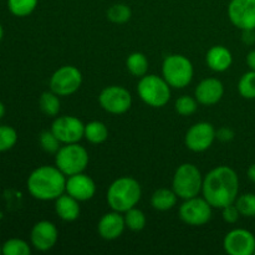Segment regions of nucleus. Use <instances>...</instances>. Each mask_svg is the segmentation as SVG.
Wrapping results in <instances>:
<instances>
[{
	"instance_id": "nucleus-7",
	"label": "nucleus",
	"mask_w": 255,
	"mask_h": 255,
	"mask_svg": "<svg viewBox=\"0 0 255 255\" xmlns=\"http://www.w3.org/2000/svg\"><path fill=\"white\" fill-rule=\"evenodd\" d=\"M203 177L198 167L192 163H183L176 169L172 179V189L178 198L189 199L202 192Z\"/></svg>"
},
{
	"instance_id": "nucleus-8",
	"label": "nucleus",
	"mask_w": 255,
	"mask_h": 255,
	"mask_svg": "<svg viewBox=\"0 0 255 255\" xmlns=\"http://www.w3.org/2000/svg\"><path fill=\"white\" fill-rule=\"evenodd\" d=\"M81 71L72 65L59 67L50 77V90L60 97L74 95L81 87Z\"/></svg>"
},
{
	"instance_id": "nucleus-9",
	"label": "nucleus",
	"mask_w": 255,
	"mask_h": 255,
	"mask_svg": "<svg viewBox=\"0 0 255 255\" xmlns=\"http://www.w3.org/2000/svg\"><path fill=\"white\" fill-rule=\"evenodd\" d=\"M99 104L111 115L126 114L132 106V96L127 89L117 85L107 86L100 92Z\"/></svg>"
},
{
	"instance_id": "nucleus-24",
	"label": "nucleus",
	"mask_w": 255,
	"mask_h": 255,
	"mask_svg": "<svg viewBox=\"0 0 255 255\" xmlns=\"http://www.w3.org/2000/svg\"><path fill=\"white\" fill-rule=\"evenodd\" d=\"M60 96H57L55 92H52L51 90L46 92H42L41 96L39 99V106L41 109V111L44 112L46 116L55 117L60 112Z\"/></svg>"
},
{
	"instance_id": "nucleus-2",
	"label": "nucleus",
	"mask_w": 255,
	"mask_h": 255,
	"mask_svg": "<svg viewBox=\"0 0 255 255\" xmlns=\"http://www.w3.org/2000/svg\"><path fill=\"white\" fill-rule=\"evenodd\" d=\"M67 177L56 166H40L27 178V191L39 201H55L66 191Z\"/></svg>"
},
{
	"instance_id": "nucleus-1",
	"label": "nucleus",
	"mask_w": 255,
	"mask_h": 255,
	"mask_svg": "<svg viewBox=\"0 0 255 255\" xmlns=\"http://www.w3.org/2000/svg\"><path fill=\"white\" fill-rule=\"evenodd\" d=\"M239 193L237 172L228 166H218L203 177L202 194L213 208H224L233 204Z\"/></svg>"
},
{
	"instance_id": "nucleus-12",
	"label": "nucleus",
	"mask_w": 255,
	"mask_h": 255,
	"mask_svg": "<svg viewBox=\"0 0 255 255\" xmlns=\"http://www.w3.org/2000/svg\"><path fill=\"white\" fill-rule=\"evenodd\" d=\"M217 131L209 122H198L189 127L184 137L187 148L193 152H204L213 144Z\"/></svg>"
},
{
	"instance_id": "nucleus-25",
	"label": "nucleus",
	"mask_w": 255,
	"mask_h": 255,
	"mask_svg": "<svg viewBox=\"0 0 255 255\" xmlns=\"http://www.w3.org/2000/svg\"><path fill=\"white\" fill-rule=\"evenodd\" d=\"M39 0H7L10 12L17 17L29 16L37 6Z\"/></svg>"
},
{
	"instance_id": "nucleus-35",
	"label": "nucleus",
	"mask_w": 255,
	"mask_h": 255,
	"mask_svg": "<svg viewBox=\"0 0 255 255\" xmlns=\"http://www.w3.org/2000/svg\"><path fill=\"white\" fill-rule=\"evenodd\" d=\"M217 137H218L221 141L227 142V141H231V139L233 138L234 133H233V131H232V129L227 128V127H223V128H221V129H218V131H217Z\"/></svg>"
},
{
	"instance_id": "nucleus-30",
	"label": "nucleus",
	"mask_w": 255,
	"mask_h": 255,
	"mask_svg": "<svg viewBox=\"0 0 255 255\" xmlns=\"http://www.w3.org/2000/svg\"><path fill=\"white\" fill-rule=\"evenodd\" d=\"M234 204L238 208L241 216L247 218H254L255 217V194L254 193H244L242 196L237 197Z\"/></svg>"
},
{
	"instance_id": "nucleus-37",
	"label": "nucleus",
	"mask_w": 255,
	"mask_h": 255,
	"mask_svg": "<svg viewBox=\"0 0 255 255\" xmlns=\"http://www.w3.org/2000/svg\"><path fill=\"white\" fill-rule=\"evenodd\" d=\"M247 65L249 66V69L255 71V50H252L247 55Z\"/></svg>"
},
{
	"instance_id": "nucleus-27",
	"label": "nucleus",
	"mask_w": 255,
	"mask_h": 255,
	"mask_svg": "<svg viewBox=\"0 0 255 255\" xmlns=\"http://www.w3.org/2000/svg\"><path fill=\"white\" fill-rule=\"evenodd\" d=\"M132 16L131 7L122 2H117L107 10V19L114 24H125L128 21Z\"/></svg>"
},
{
	"instance_id": "nucleus-26",
	"label": "nucleus",
	"mask_w": 255,
	"mask_h": 255,
	"mask_svg": "<svg viewBox=\"0 0 255 255\" xmlns=\"http://www.w3.org/2000/svg\"><path fill=\"white\" fill-rule=\"evenodd\" d=\"M125 223L128 229L133 232H139L146 227L147 218L146 214L141 211V209H137L136 207L128 209L127 212H125Z\"/></svg>"
},
{
	"instance_id": "nucleus-14",
	"label": "nucleus",
	"mask_w": 255,
	"mask_h": 255,
	"mask_svg": "<svg viewBox=\"0 0 255 255\" xmlns=\"http://www.w3.org/2000/svg\"><path fill=\"white\" fill-rule=\"evenodd\" d=\"M228 17L242 31L255 30V0H231Z\"/></svg>"
},
{
	"instance_id": "nucleus-19",
	"label": "nucleus",
	"mask_w": 255,
	"mask_h": 255,
	"mask_svg": "<svg viewBox=\"0 0 255 255\" xmlns=\"http://www.w3.org/2000/svg\"><path fill=\"white\" fill-rule=\"evenodd\" d=\"M206 62L211 70L216 72H224L233 64L231 50L223 45H214L206 55Z\"/></svg>"
},
{
	"instance_id": "nucleus-33",
	"label": "nucleus",
	"mask_w": 255,
	"mask_h": 255,
	"mask_svg": "<svg viewBox=\"0 0 255 255\" xmlns=\"http://www.w3.org/2000/svg\"><path fill=\"white\" fill-rule=\"evenodd\" d=\"M39 142L41 148L44 149L45 152H47V153L55 154L57 151H59L60 147H61L60 146L61 142H60L59 139H57V137L52 133L51 129H50V131L41 132L39 137Z\"/></svg>"
},
{
	"instance_id": "nucleus-4",
	"label": "nucleus",
	"mask_w": 255,
	"mask_h": 255,
	"mask_svg": "<svg viewBox=\"0 0 255 255\" xmlns=\"http://www.w3.org/2000/svg\"><path fill=\"white\" fill-rule=\"evenodd\" d=\"M137 94L144 104L159 109L166 106L171 100V86L163 77L157 75H144L139 77Z\"/></svg>"
},
{
	"instance_id": "nucleus-36",
	"label": "nucleus",
	"mask_w": 255,
	"mask_h": 255,
	"mask_svg": "<svg viewBox=\"0 0 255 255\" xmlns=\"http://www.w3.org/2000/svg\"><path fill=\"white\" fill-rule=\"evenodd\" d=\"M255 30H243V41L251 45L255 41Z\"/></svg>"
},
{
	"instance_id": "nucleus-34",
	"label": "nucleus",
	"mask_w": 255,
	"mask_h": 255,
	"mask_svg": "<svg viewBox=\"0 0 255 255\" xmlns=\"http://www.w3.org/2000/svg\"><path fill=\"white\" fill-rule=\"evenodd\" d=\"M222 217H223L224 222L229 224H234L238 222V219L241 218V213H239L238 208H237L236 204H229V206L222 208Z\"/></svg>"
},
{
	"instance_id": "nucleus-42",
	"label": "nucleus",
	"mask_w": 255,
	"mask_h": 255,
	"mask_svg": "<svg viewBox=\"0 0 255 255\" xmlns=\"http://www.w3.org/2000/svg\"><path fill=\"white\" fill-rule=\"evenodd\" d=\"M254 254H255V252H254Z\"/></svg>"
},
{
	"instance_id": "nucleus-21",
	"label": "nucleus",
	"mask_w": 255,
	"mask_h": 255,
	"mask_svg": "<svg viewBox=\"0 0 255 255\" xmlns=\"http://www.w3.org/2000/svg\"><path fill=\"white\" fill-rule=\"evenodd\" d=\"M177 199H178V196H177L173 189L159 188L152 194L151 204L156 211L166 212L176 206Z\"/></svg>"
},
{
	"instance_id": "nucleus-38",
	"label": "nucleus",
	"mask_w": 255,
	"mask_h": 255,
	"mask_svg": "<svg viewBox=\"0 0 255 255\" xmlns=\"http://www.w3.org/2000/svg\"><path fill=\"white\" fill-rule=\"evenodd\" d=\"M248 178L251 179L253 183H255V163L252 164L248 168Z\"/></svg>"
},
{
	"instance_id": "nucleus-41",
	"label": "nucleus",
	"mask_w": 255,
	"mask_h": 255,
	"mask_svg": "<svg viewBox=\"0 0 255 255\" xmlns=\"http://www.w3.org/2000/svg\"><path fill=\"white\" fill-rule=\"evenodd\" d=\"M0 254H1V246H0Z\"/></svg>"
},
{
	"instance_id": "nucleus-40",
	"label": "nucleus",
	"mask_w": 255,
	"mask_h": 255,
	"mask_svg": "<svg viewBox=\"0 0 255 255\" xmlns=\"http://www.w3.org/2000/svg\"><path fill=\"white\" fill-rule=\"evenodd\" d=\"M2 35H4V30H2V26H1V24H0V40L2 39Z\"/></svg>"
},
{
	"instance_id": "nucleus-31",
	"label": "nucleus",
	"mask_w": 255,
	"mask_h": 255,
	"mask_svg": "<svg viewBox=\"0 0 255 255\" xmlns=\"http://www.w3.org/2000/svg\"><path fill=\"white\" fill-rule=\"evenodd\" d=\"M174 109H176L177 114L181 115V116H191L198 109V101L196 100V97L184 95V96L177 99Z\"/></svg>"
},
{
	"instance_id": "nucleus-17",
	"label": "nucleus",
	"mask_w": 255,
	"mask_h": 255,
	"mask_svg": "<svg viewBox=\"0 0 255 255\" xmlns=\"http://www.w3.org/2000/svg\"><path fill=\"white\" fill-rule=\"evenodd\" d=\"M224 95V85L216 77L202 80L194 90V97L198 104L204 106H213L218 104Z\"/></svg>"
},
{
	"instance_id": "nucleus-15",
	"label": "nucleus",
	"mask_w": 255,
	"mask_h": 255,
	"mask_svg": "<svg viewBox=\"0 0 255 255\" xmlns=\"http://www.w3.org/2000/svg\"><path fill=\"white\" fill-rule=\"evenodd\" d=\"M59 239V231L52 222L40 221L32 227L30 233L31 246L36 251L47 252L54 248Z\"/></svg>"
},
{
	"instance_id": "nucleus-5",
	"label": "nucleus",
	"mask_w": 255,
	"mask_h": 255,
	"mask_svg": "<svg viewBox=\"0 0 255 255\" xmlns=\"http://www.w3.org/2000/svg\"><path fill=\"white\" fill-rule=\"evenodd\" d=\"M193 64L179 54L168 55L162 64V77L173 89H184L193 80Z\"/></svg>"
},
{
	"instance_id": "nucleus-11",
	"label": "nucleus",
	"mask_w": 255,
	"mask_h": 255,
	"mask_svg": "<svg viewBox=\"0 0 255 255\" xmlns=\"http://www.w3.org/2000/svg\"><path fill=\"white\" fill-rule=\"evenodd\" d=\"M52 133L61 143H79L84 138L85 124L76 116H60L51 125Z\"/></svg>"
},
{
	"instance_id": "nucleus-23",
	"label": "nucleus",
	"mask_w": 255,
	"mask_h": 255,
	"mask_svg": "<svg viewBox=\"0 0 255 255\" xmlns=\"http://www.w3.org/2000/svg\"><path fill=\"white\" fill-rule=\"evenodd\" d=\"M148 59L142 52H132L126 60V67L131 75L142 77L148 71Z\"/></svg>"
},
{
	"instance_id": "nucleus-28",
	"label": "nucleus",
	"mask_w": 255,
	"mask_h": 255,
	"mask_svg": "<svg viewBox=\"0 0 255 255\" xmlns=\"http://www.w3.org/2000/svg\"><path fill=\"white\" fill-rule=\"evenodd\" d=\"M30 253H31V248L22 239H9L1 246V254L5 255H29Z\"/></svg>"
},
{
	"instance_id": "nucleus-39",
	"label": "nucleus",
	"mask_w": 255,
	"mask_h": 255,
	"mask_svg": "<svg viewBox=\"0 0 255 255\" xmlns=\"http://www.w3.org/2000/svg\"><path fill=\"white\" fill-rule=\"evenodd\" d=\"M5 115V106L1 101H0V119Z\"/></svg>"
},
{
	"instance_id": "nucleus-22",
	"label": "nucleus",
	"mask_w": 255,
	"mask_h": 255,
	"mask_svg": "<svg viewBox=\"0 0 255 255\" xmlns=\"http://www.w3.org/2000/svg\"><path fill=\"white\" fill-rule=\"evenodd\" d=\"M84 138L92 144H101L109 138V128L101 121H91L85 125Z\"/></svg>"
},
{
	"instance_id": "nucleus-16",
	"label": "nucleus",
	"mask_w": 255,
	"mask_h": 255,
	"mask_svg": "<svg viewBox=\"0 0 255 255\" xmlns=\"http://www.w3.org/2000/svg\"><path fill=\"white\" fill-rule=\"evenodd\" d=\"M65 192L79 202H86L90 201L96 193V184L91 177L81 172L67 177Z\"/></svg>"
},
{
	"instance_id": "nucleus-3",
	"label": "nucleus",
	"mask_w": 255,
	"mask_h": 255,
	"mask_svg": "<svg viewBox=\"0 0 255 255\" xmlns=\"http://www.w3.org/2000/svg\"><path fill=\"white\" fill-rule=\"evenodd\" d=\"M141 197V186L132 177H120L115 179L107 189L106 194L110 208L120 213H125L136 207Z\"/></svg>"
},
{
	"instance_id": "nucleus-18",
	"label": "nucleus",
	"mask_w": 255,
	"mask_h": 255,
	"mask_svg": "<svg viewBox=\"0 0 255 255\" xmlns=\"http://www.w3.org/2000/svg\"><path fill=\"white\" fill-rule=\"evenodd\" d=\"M126 228L125 217L116 211L104 214L97 224V232L105 241H115L120 238Z\"/></svg>"
},
{
	"instance_id": "nucleus-20",
	"label": "nucleus",
	"mask_w": 255,
	"mask_h": 255,
	"mask_svg": "<svg viewBox=\"0 0 255 255\" xmlns=\"http://www.w3.org/2000/svg\"><path fill=\"white\" fill-rule=\"evenodd\" d=\"M55 212L62 221L74 222L79 218L81 212L80 202L65 192L59 198L55 199Z\"/></svg>"
},
{
	"instance_id": "nucleus-13",
	"label": "nucleus",
	"mask_w": 255,
	"mask_h": 255,
	"mask_svg": "<svg viewBox=\"0 0 255 255\" xmlns=\"http://www.w3.org/2000/svg\"><path fill=\"white\" fill-rule=\"evenodd\" d=\"M223 248L229 255H253L255 252L254 234L247 229H233L224 237Z\"/></svg>"
},
{
	"instance_id": "nucleus-10",
	"label": "nucleus",
	"mask_w": 255,
	"mask_h": 255,
	"mask_svg": "<svg viewBox=\"0 0 255 255\" xmlns=\"http://www.w3.org/2000/svg\"><path fill=\"white\" fill-rule=\"evenodd\" d=\"M212 208L213 207L203 198L198 196L193 198L184 199L179 207V218L182 222L192 227H201L208 223L212 219Z\"/></svg>"
},
{
	"instance_id": "nucleus-32",
	"label": "nucleus",
	"mask_w": 255,
	"mask_h": 255,
	"mask_svg": "<svg viewBox=\"0 0 255 255\" xmlns=\"http://www.w3.org/2000/svg\"><path fill=\"white\" fill-rule=\"evenodd\" d=\"M17 133L12 127L0 126V152L11 149L16 144Z\"/></svg>"
},
{
	"instance_id": "nucleus-6",
	"label": "nucleus",
	"mask_w": 255,
	"mask_h": 255,
	"mask_svg": "<svg viewBox=\"0 0 255 255\" xmlns=\"http://www.w3.org/2000/svg\"><path fill=\"white\" fill-rule=\"evenodd\" d=\"M89 161V152L79 143L64 144L55 153V166L66 177L84 172Z\"/></svg>"
},
{
	"instance_id": "nucleus-29",
	"label": "nucleus",
	"mask_w": 255,
	"mask_h": 255,
	"mask_svg": "<svg viewBox=\"0 0 255 255\" xmlns=\"http://www.w3.org/2000/svg\"><path fill=\"white\" fill-rule=\"evenodd\" d=\"M238 91L242 97L247 100L255 99V71L246 72L238 82Z\"/></svg>"
}]
</instances>
